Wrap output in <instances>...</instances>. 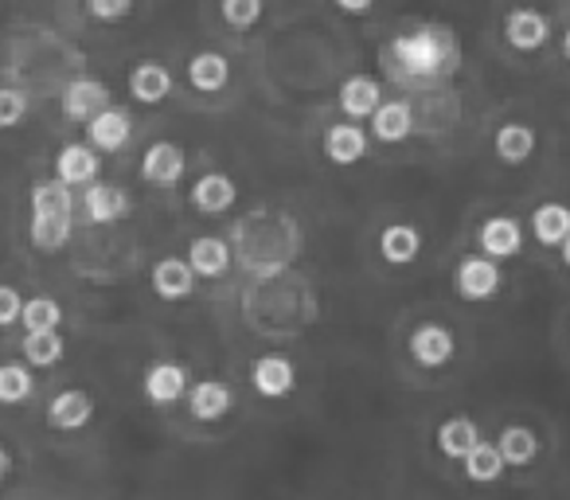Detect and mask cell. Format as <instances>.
<instances>
[{
	"label": "cell",
	"mask_w": 570,
	"mask_h": 500,
	"mask_svg": "<svg viewBox=\"0 0 570 500\" xmlns=\"http://www.w3.org/2000/svg\"><path fill=\"white\" fill-rule=\"evenodd\" d=\"M559 251H562V263H567V266H570V235H567V243H562V246H559Z\"/></svg>",
	"instance_id": "obj_40"
},
{
	"label": "cell",
	"mask_w": 570,
	"mask_h": 500,
	"mask_svg": "<svg viewBox=\"0 0 570 500\" xmlns=\"http://www.w3.org/2000/svg\"><path fill=\"white\" fill-rule=\"evenodd\" d=\"M453 352H458V341H453L450 329L438 325V321H426V325H419L411 333V356H414V364H422V367H445L453 360Z\"/></svg>",
	"instance_id": "obj_8"
},
{
	"label": "cell",
	"mask_w": 570,
	"mask_h": 500,
	"mask_svg": "<svg viewBox=\"0 0 570 500\" xmlns=\"http://www.w3.org/2000/svg\"><path fill=\"white\" fill-rule=\"evenodd\" d=\"M71 231H75V219L71 215H32V243L40 251H59V246L71 243Z\"/></svg>",
	"instance_id": "obj_30"
},
{
	"label": "cell",
	"mask_w": 570,
	"mask_h": 500,
	"mask_svg": "<svg viewBox=\"0 0 570 500\" xmlns=\"http://www.w3.org/2000/svg\"><path fill=\"white\" fill-rule=\"evenodd\" d=\"M367 153V134L360 126H352V121H336V126H328L325 134V157L333 160V165L348 168V165H360Z\"/></svg>",
	"instance_id": "obj_21"
},
{
	"label": "cell",
	"mask_w": 570,
	"mask_h": 500,
	"mask_svg": "<svg viewBox=\"0 0 570 500\" xmlns=\"http://www.w3.org/2000/svg\"><path fill=\"white\" fill-rule=\"evenodd\" d=\"M59 106H63V118L90 121L110 106V87L98 79H71L63 87V95H59Z\"/></svg>",
	"instance_id": "obj_6"
},
{
	"label": "cell",
	"mask_w": 570,
	"mask_h": 500,
	"mask_svg": "<svg viewBox=\"0 0 570 500\" xmlns=\"http://www.w3.org/2000/svg\"><path fill=\"white\" fill-rule=\"evenodd\" d=\"M380 106H383L380 79H372V75H352V79H344V87H341V110L348 114L352 121L372 118V114L380 110Z\"/></svg>",
	"instance_id": "obj_19"
},
{
	"label": "cell",
	"mask_w": 570,
	"mask_h": 500,
	"mask_svg": "<svg viewBox=\"0 0 570 500\" xmlns=\"http://www.w3.org/2000/svg\"><path fill=\"white\" fill-rule=\"evenodd\" d=\"M153 290L165 302H184V297L196 294V271H191L188 258H160L153 266Z\"/></svg>",
	"instance_id": "obj_15"
},
{
	"label": "cell",
	"mask_w": 570,
	"mask_h": 500,
	"mask_svg": "<svg viewBox=\"0 0 570 500\" xmlns=\"http://www.w3.org/2000/svg\"><path fill=\"white\" fill-rule=\"evenodd\" d=\"M380 255L387 258L391 266H411L414 258L422 255V231L411 227V223H391V227H383Z\"/></svg>",
	"instance_id": "obj_22"
},
{
	"label": "cell",
	"mask_w": 570,
	"mask_h": 500,
	"mask_svg": "<svg viewBox=\"0 0 570 500\" xmlns=\"http://www.w3.org/2000/svg\"><path fill=\"white\" fill-rule=\"evenodd\" d=\"M500 282H504L500 263H497V258H489V255L461 258L458 274H453V286H458V294L465 297V302H489V297H497Z\"/></svg>",
	"instance_id": "obj_2"
},
{
	"label": "cell",
	"mask_w": 570,
	"mask_h": 500,
	"mask_svg": "<svg viewBox=\"0 0 570 500\" xmlns=\"http://www.w3.org/2000/svg\"><path fill=\"white\" fill-rule=\"evenodd\" d=\"M28 118V95L24 90H12L4 87L0 90V129H12Z\"/></svg>",
	"instance_id": "obj_35"
},
{
	"label": "cell",
	"mask_w": 570,
	"mask_h": 500,
	"mask_svg": "<svg viewBox=\"0 0 570 500\" xmlns=\"http://www.w3.org/2000/svg\"><path fill=\"white\" fill-rule=\"evenodd\" d=\"M497 445H500V453H504V461L512 469H523V465H531V461L539 458V438H535V430H531V427H504V430H500V438H497Z\"/></svg>",
	"instance_id": "obj_28"
},
{
	"label": "cell",
	"mask_w": 570,
	"mask_h": 500,
	"mask_svg": "<svg viewBox=\"0 0 570 500\" xmlns=\"http://www.w3.org/2000/svg\"><path fill=\"white\" fill-rule=\"evenodd\" d=\"M504 469H508V461H504V453H500L497 442H476L473 450L465 453V477L473 484L500 481V477H504Z\"/></svg>",
	"instance_id": "obj_27"
},
{
	"label": "cell",
	"mask_w": 570,
	"mask_h": 500,
	"mask_svg": "<svg viewBox=\"0 0 570 500\" xmlns=\"http://www.w3.org/2000/svg\"><path fill=\"white\" fill-rule=\"evenodd\" d=\"M145 399L153 406H176L180 399H188V367L173 364V360H160V364L145 367Z\"/></svg>",
	"instance_id": "obj_4"
},
{
	"label": "cell",
	"mask_w": 570,
	"mask_h": 500,
	"mask_svg": "<svg viewBox=\"0 0 570 500\" xmlns=\"http://www.w3.org/2000/svg\"><path fill=\"white\" fill-rule=\"evenodd\" d=\"M63 336L56 333H24V360L28 367H56L63 360Z\"/></svg>",
	"instance_id": "obj_33"
},
{
	"label": "cell",
	"mask_w": 570,
	"mask_h": 500,
	"mask_svg": "<svg viewBox=\"0 0 570 500\" xmlns=\"http://www.w3.org/2000/svg\"><path fill=\"white\" fill-rule=\"evenodd\" d=\"M20 325H24V333H56L63 325V310H59L56 297H28Z\"/></svg>",
	"instance_id": "obj_31"
},
{
	"label": "cell",
	"mask_w": 570,
	"mask_h": 500,
	"mask_svg": "<svg viewBox=\"0 0 570 500\" xmlns=\"http://www.w3.org/2000/svg\"><path fill=\"white\" fill-rule=\"evenodd\" d=\"M20 313H24V297H20L12 286H0V329L17 325Z\"/></svg>",
	"instance_id": "obj_37"
},
{
	"label": "cell",
	"mask_w": 570,
	"mask_h": 500,
	"mask_svg": "<svg viewBox=\"0 0 570 500\" xmlns=\"http://www.w3.org/2000/svg\"><path fill=\"white\" fill-rule=\"evenodd\" d=\"M129 137H134V118H129L126 110L106 106L102 114H95V118L87 121V141L95 145L98 153H121L129 145Z\"/></svg>",
	"instance_id": "obj_10"
},
{
	"label": "cell",
	"mask_w": 570,
	"mask_h": 500,
	"mask_svg": "<svg viewBox=\"0 0 570 500\" xmlns=\"http://www.w3.org/2000/svg\"><path fill=\"white\" fill-rule=\"evenodd\" d=\"M476 442H481V430H476V422L465 419V414L445 419L442 427H438V450L453 461H465V453L473 450Z\"/></svg>",
	"instance_id": "obj_25"
},
{
	"label": "cell",
	"mask_w": 570,
	"mask_h": 500,
	"mask_svg": "<svg viewBox=\"0 0 570 500\" xmlns=\"http://www.w3.org/2000/svg\"><path fill=\"white\" fill-rule=\"evenodd\" d=\"M129 95L145 106L165 102V98L173 95V71H168L165 63H157V59H145V63H137L134 75H129Z\"/></svg>",
	"instance_id": "obj_18"
},
{
	"label": "cell",
	"mask_w": 570,
	"mask_h": 500,
	"mask_svg": "<svg viewBox=\"0 0 570 500\" xmlns=\"http://www.w3.org/2000/svg\"><path fill=\"white\" fill-rule=\"evenodd\" d=\"M219 12L230 28H254L262 20V0H219Z\"/></svg>",
	"instance_id": "obj_34"
},
{
	"label": "cell",
	"mask_w": 570,
	"mask_h": 500,
	"mask_svg": "<svg viewBox=\"0 0 570 500\" xmlns=\"http://www.w3.org/2000/svg\"><path fill=\"white\" fill-rule=\"evenodd\" d=\"M90 419H95V399H90L87 391H79V388L59 391V395L48 403V427L51 430L75 434V430L90 427Z\"/></svg>",
	"instance_id": "obj_11"
},
{
	"label": "cell",
	"mask_w": 570,
	"mask_h": 500,
	"mask_svg": "<svg viewBox=\"0 0 570 500\" xmlns=\"http://www.w3.org/2000/svg\"><path fill=\"white\" fill-rule=\"evenodd\" d=\"M9 473H12V453L4 450V445H0V481H4Z\"/></svg>",
	"instance_id": "obj_39"
},
{
	"label": "cell",
	"mask_w": 570,
	"mask_h": 500,
	"mask_svg": "<svg viewBox=\"0 0 570 500\" xmlns=\"http://www.w3.org/2000/svg\"><path fill=\"white\" fill-rule=\"evenodd\" d=\"M188 263L196 271V278H223L230 271V246L227 238L199 235L188 243Z\"/></svg>",
	"instance_id": "obj_20"
},
{
	"label": "cell",
	"mask_w": 570,
	"mask_h": 500,
	"mask_svg": "<svg viewBox=\"0 0 570 500\" xmlns=\"http://www.w3.org/2000/svg\"><path fill=\"white\" fill-rule=\"evenodd\" d=\"M188 82L199 90V95H219V90L230 82V63H227V56H219V51H199V56H191V63H188Z\"/></svg>",
	"instance_id": "obj_23"
},
{
	"label": "cell",
	"mask_w": 570,
	"mask_h": 500,
	"mask_svg": "<svg viewBox=\"0 0 570 500\" xmlns=\"http://www.w3.org/2000/svg\"><path fill=\"white\" fill-rule=\"evenodd\" d=\"M235 199H238L235 180H230V176H223V173H207V176H199V180L191 184V207H196V212H204V215L230 212V207H235Z\"/></svg>",
	"instance_id": "obj_16"
},
{
	"label": "cell",
	"mask_w": 570,
	"mask_h": 500,
	"mask_svg": "<svg viewBox=\"0 0 570 500\" xmlns=\"http://www.w3.org/2000/svg\"><path fill=\"white\" fill-rule=\"evenodd\" d=\"M333 4H336L341 12H367V9L375 4V0H333Z\"/></svg>",
	"instance_id": "obj_38"
},
{
	"label": "cell",
	"mask_w": 570,
	"mask_h": 500,
	"mask_svg": "<svg viewBox=\"0 0 570 500\" xmlns=\"http://www.w3.org/2000/svg\"><path fill=\"white\" fill-rule=\"evenodd\" d=\"M476 246H481V255L497 258V263L515 258L523 251V227L512 215H492V219H484L481 231H476Z\"/></svg>",
	"instance_id": "obj_5"
},
{
	"label": "cell",
	"mask_w": 570,
	"mask_h": 500,
	"mask_svg": "<svg viewBox=\"0 0 570 500\" xmlns=\"http://www.w3.org/2000/svg\"><path fill=\"white\" fill-rule=\"evenodd\" d=\"M531 153H535V129L523 126V121H508L497 129V157L504 165H528Z\"/></svg>",
	"instance_id": "obj_26"
},
{
	"label": "cell",
	"mask_w": 570,
	"mask_h": 500,
	"mask_svg": "<svg viewBox=\"0 0 570 500\" xmlns=\"http://www.w3.org/2000/svg\"><path fill=\"white\" fill-rule=\"evenodd\" d=\"M36 395V380L28 364H0V403L20 406Z\"/></svg>",
	"instance_id": "obj_32"
},
{
	"label": "cell",
	"mask_w": 570,
	"mask_h": 500,
	"mask_svg": "<svg viewBox=\"0 0 570 500\" xmlns=\"http://www.w3.org/2000/svg\"><path fill=\"white\" fill-rule=\"evenodd\" d=\"M250 383L262 399H285L297 388V367L282 352H266L250 364Z\"/></svg>",
	"instance_id": "obj_3"
},
{
	"label": "cell",
	"mask_w": 570,
	"mask_h": 500,
	"mask_svg": "<svg viewBox=\"0 0 570 500\" xmlns=\"http://www.w3.org/2000/svg\"><path fill=\"white\" fill-rule=\"evenodd\" d=\"M87 9L95 20H106V24H114V20H126L129 12H134V0H87Z\"/></svg>",
	"instance_id": "obj_36"
},
{
	"label": "cell",
	"mask_w": 570,
	"mask_h": 500,
	"mask_svg": "<svg viewBox=\"0 0 570 500\" xmlns=\"http://www.w3.org/2000/svg\"><path fill=\"white\" fill-rule=\"evenodd\" d=\"M531 235L539 238L543 246H562L570 235V207L567 204H539L531 212Z\"/></svg>",
	"instance_id": "obj_24"
},
{
	"label": "cell",
	"mask_w": 570,
	"mask_h": 500,
	"mask_svg": "<svg viewBox=\"0 0 570 500\" xmlns=\"http://www.w3.org/2000/svg\"><path fill=\"white\" fill-rule=\"evenodd\" d=\"M98 168H102V160H98V149L90 141L63 145L56 157V176L71 188H90L98 180Z\"/></svg>",
	"instance_id": "obj_7"
},
{
	"label": "cell",
	"mask_w": 570,
	"mask_h": 500,
	"mask_svg": "<svg viewBox=\"0 0 570 500\" xmlns=\"http://www.w3.org/2000/svg\"><path fill=\"white\" fill-rule=\"evenodd\" d=\"M82 207H87V219L106 227V223H118L121 215L129 212V196L110 180H95L82 196Z\"/></svg>",
	"instance_id": "obj_17"
},
{
	"label": "cell",
	"mask_w": 570,
	"mask_h": 500,
	"mask_svg": "<svg viewBox=\"0 0 570 500\" xmlns=\"http://www.w3.org/2000/svg\"><path fill=\"white\" fill-rule=\"evenodd\" d=\"M372 134L383 145H399L414 134V110L403 98H383V106L372 114Z\"/></svg>",
	"instance_id": "obj_14"
},
{
	"label": "cell",
	"mask_w": 570,
	"mask_h": 500,
	"mask_svg": "<svg viewBox=\"0 0 570 500\" xmlns=\"http://www.w3.org/2000/svg\"><path fill=\"white\" fill-rule=\"evenodd\" d=\"M184 168H188V157H184L180 145L157 141V145H149L141 157V180L160 184V188H173V184L184 180Z\"/></svg>",
	"instance_id": "obj_9"
},
{
	"label": "cell",
	"mask_w": 570,
	"mask_h": 500,
	"mask_svg": "<svg viewBox=\"0 0 570 500\" xmlns=\"http://www.w3.org/2000/svg\"><path fill=\"white\" fill-rule=\"evenodd\" d=\"M562 56L570 59V28H567V36H562Z\"/></svg>",
	"instance_id": "obj_41"
},
{
	"label": "cell",
	"mask_w": 570,
	"mask_h": 500,
	"mask_svg": "<svg viewBox=\"0 0 570 500\" xmlns=\"http://www.w3.org/2000/svg\"><path fill=\"white\" fill-rule=\"evenodd\" d=\"M235 406V395L223 380H199L188 388V411L196 422H219L230 414Z\"/></svg>",
	"instance_id": "obj_13"
},
{
	"label": "cell",
	"mask_w": 570,
	"mask_h": 500,
	"mask_svg": "<svg viewBox=\"0 0 570 500\" xmlns=\"http://www.w3.org/2000/svg\"><path fill=\"white\" fill-rule=\"evenodd\" d=\"M391 56L395 67L406 79H442L458 67V43L445 28H419V32H406L391 43Z\"/></svg>",
	"instance_id": "obj_1"
},
{
	"label": "cell",
	"mask_w": 570,
	"mask_h": 500,
	"mask_svg": "<svg viewBox=\"0 0 570 500\" xmlns=\"http://www.w3.org/2000/svg\"><path fill=\"white\" fill-rule=\"evenodd\" d=\"M32 215H75L71 184H63L59 176L36 184L32 188Z\"/></svg>",
	"instance_id": "obj_29"
},
{
	"label": "cell",
	"mask_w": 570,
	"mask_h": 500,
	"mask_svg": "<svg viewBox=\"0 0 570 500\" xmlns=\"http://www.w3.org/2000/svg\"><path fill=\"white\" fill-rule=\"evenodd\" d=\"M504 40L515 51H539L551 40V20L535 9H512L504 17Z\"/></svg>",
	"instance_id": "obj_12"
}]
</instances>
